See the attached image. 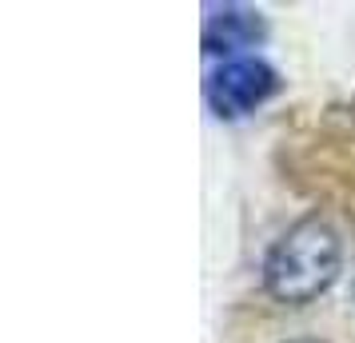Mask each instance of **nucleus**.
<instances>
[{"label":"nucleus","mask_w":355,"mask_h":343,"mask_svg":"<svg viewBox=\"0 0 355 343\" xmlns=\"http://www.w3.org/2000/svg\"><path fill=\"white\" fill-rule=\"evenodd\" d=\"M343 272V240L323 216L295 220L263 256V288L275 304H315Z\"/></svg>","instance_id":"obj_1"},{"label":"nucleus","mask_w":355,"mask_h":343,"mask_svg":"<svg viewBox=\"0 0 355 343\" xmlns=\"http://www.w3.org/2000/svg\"><path fill=\"white\" fill-rule=\"evenodd\" d=\"M279 92V72L259 56H240V60H224L204 84L208 108L220 120H240L263 108L268 100Z\"/></svg>","instance_id":"obj_2"},{"label":"nucleus","mask_w":355,"mask_h":343,"mask_svg":"<svg viewBox=\"0 0 355 343\" xmlns=\"http://www.w3.org/2000/svg\"><path fill=\"white\" fill-rule=\"evenodd\" d=\"M263 36H268V20L259 8H248V4H208L204 8V52L208 56L240 60L248 49L263 44Z\"/></svg>","instance_id":"obj_3"},{"label":"nucleus","mask_w":355,"mask_h":343,"mask_svg":"<svg viewBox=\"0 0 355 343\" xmlns=\"http://www.w3.org/2000/svg\"><path fill=\"white\" fill-rule=\"evenodd\" d=\"M295 343H320V340H295Z\"/></svg>","instance_id":"obj_4"},{"label":"nucleus","mask_w":355,"mask_h":343,"mask_svg":"<svg viewBox=\"0 0 355 343\" xmlns=\"http://www.w3.org/2000/svg\"><path fill=\"white\" fill-rule=\"evenodd\" d=\"M352 299H355V288H352Z\"/></svg>","instance_id":"obj_5"}]
</instances>
